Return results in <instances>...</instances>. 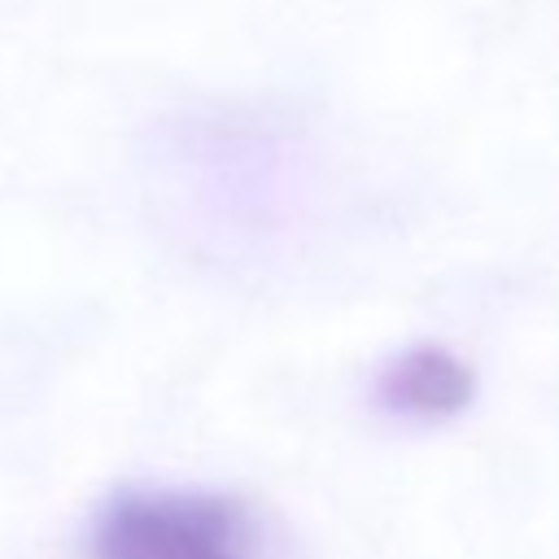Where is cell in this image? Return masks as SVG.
<instances>
[{"instance_id":"1","label":"cell","mask_w":559,"mask_h":559,"mask_svg":"<svg viewBox=\"0 0 559 559\" xmlns=\"http://www.w3.org/2000/svg\"><path fill=\"white\" fill-rule=\"evenodd\" d=\"M92 559H258V528L231 493L135 489L100 511Z\"/></svg>"},{"instance_id":"2","label":"cell","mask_w":559,"mask_h":559,"mask_svg":"<svg viewBox=\"0 0 559 559\" xmlns=\"http://www.w3.org/2000/svg\"><path fill=\"white\" fill-rule=\"evenodd\" d=\"M476 389H480V380H476L472 362L432 341L402 349L380 376V402L393 415L428 419V424L463 415L476 402Z\"/></svg>"}]
</instances>
